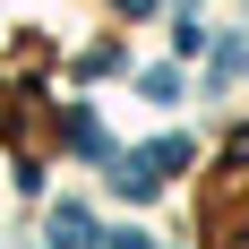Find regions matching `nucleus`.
I'll list each match as a JSON object with an SVG mask.
<instances>
[{"instance_id":"f257e3e1","label":"nucleus","mask_w":249,"mask_h":249,"mask_svg":"<svg viewBox=\"0 0 249 249\" xmlns=\"http://www.w3.org/2000/svg\"><path fill=\"white\" fill-rule=\"evenodd\" d=\"M206 232H215V249H249V155L224 163L215 198H206Z\"/></svg>"}]
</instances>
